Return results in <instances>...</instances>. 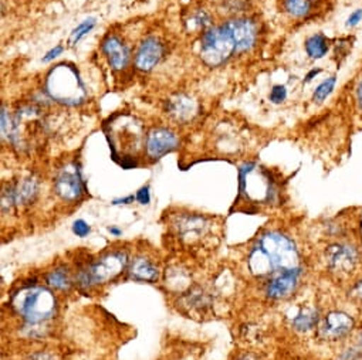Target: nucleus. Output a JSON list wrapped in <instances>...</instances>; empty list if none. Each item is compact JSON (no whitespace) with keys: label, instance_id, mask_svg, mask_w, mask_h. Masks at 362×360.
I'll return each instance as SVG.
<instances>
[{"label":"nucleus","instance_id":"nucleus-3","mask_svg":"<svg viewBox=\"0 0 362 360\" xmlns=\"http://www.w3.org/2000/svg\"><path fill=\"white\" fill-rule=\"evenodd\" d=\"M240 196L257 205H270L277 200L279 191L270 173L256 163H246L239 173Z\"/></svg>","mask_w":362,"mask_h":360},{"label":"nucleus","instance_id":"nucleus-12","mask_svg":"<svg viewBox=\"0 0 362 360\" xmlns=\"http://www.w3.org/2000/svg\"><path fill=\"white\" fill-rule=\"evenodd\" d=\"M300 275H301V268L284 271V272L270 277V281L266 287L267 296L270 299H276V301L290 296L298 285Z\"/></svg>","mask_w":362,"mask_h":360},{"label":"nucleus","instance_id":"nucleus-11","mask_svg":"<svg viewBox=\"0 0 362 360\" xmlns=\"http://www.w3.org/2000/svg\"><path fill=\"white\" fill-rule=\"evenodd\" d=\"M179 145L177 136L166 128H155L146 136V153L152 159H160L175 150Z\"/></svg>","mask_w":362,"mask_h":360},{"label":"nucleus","instance_id":"nucleus-26","mask_svg":"<svg viewBox=\"0 0 362 360\" xmlns=\"http://www.w3.org/2000/svg\"><path fill=\"white\" fill-rule=\"evenodd\" d=\"M209 15L205 12V11H199V12H197L194 16H192V19H191V22H192V25L195 26V28H205V26H208L209 25Z\"/></svg>","mask_w":362,"mask_h":360},{"label":"nucleus","instance_id":"nucleus-1","mask_svg":"<svg viewBox=\"0 0 362 360\" xmlns=\"http://www.w3.org/2000/svg\"><path fill=\"white\" fill-rule=\"evenodd\" d=\"M297 268H301L300 253L293 240L279 232L260 236L249 254V270L256 277H273Z\"/></svg>","mask_w":362,"mask_h":360},{"label":"nucleus","instance_id":"nucleus-5","mask_svg":"<svg viewBox=\"0 0 362 360\" xmlns=\"http://www.w3.org/2000/svg\"><path fill=\"white\" fill-rule=\"evenodd\" d=\"M236 53L235 42L223 26L214 28L205 33L201 44V57L209 67H219Z\"/></svg>","mask_w":362,"mask_h":360},{"label":"nucleus","instance_id":"nucleus-32","mask_svg":"<svg viewBox=\"0 0 362 360\" xmlns=\"http://www.w3.org/2000/svg\"><path fill=\"white\" fill-rule=\"evenodd\" d=\"M355 95H356V102H358L359 108L362 109V80L358 83V87H356V92H355Z\"/></svg>","mask_w":362,"mask_h":360},{"label":"nucleus","instance_id":"nucleus-2","mask_svg":"<svg viewBox=\"0 0 362 360\" xmlns=\"http://www.w3.org/2000/svg\"><path fill=\"white\" fill-rule=\"evenodd\" d=\"M46 90L52 100L67 107H76L86 101L87 91L78 71L70 64H59L46 80Z\"/></svg>","mask_w":362,"mask_h":360},{"label":"nucleus","instance_id":"nucleus-35","mask_svg":"<svg viewBox=\"0 0 362 360\" xmlns=\"http://www.w3.org/2000/svg\"><path fill=\"white\" fill-rule=\"evenodd\" d=\"M108 232H110L111 234H114V236H119V234H121V230H118L117 227H110Z\"/></svg>","mask_w":362,"mask_h":360},{"label":"nucleus","instance_id":"nucleus-28","mask_svg":"<svg viewBox=\"0 0 362 360\" xmlns=\"http://www.w3.org/2000/svg\"><path fill=\"white\" fill-rule=\"evenodd\" d=\"M135 200L139 203V205H149L151 202V195H149V188L145 186V188H141L138 192H136V196H135Z\"/></svg>","mask_w":362,"mask_h":360},{"label":"nucleus","instance_id":"nucleus-18","mask_svg":"<svg viewBox=\"0 0 362 360\" xmlns=\"http://www.w3.org/2000/svg\"><path fill=\"white\" fill-rule=\"evenodd\" d=\"M291 325L298 332H308L318 325V311L315 308H303L293 318Z\"/></svg>","mask_w":362,"mask_h":360},{"label":"nucleus","instance_id":"nucleus-29","mask_svg":"<svg viewBox=\"0 0 362 360\" xmlns=\"http://www.w3.org/2000/svg\"><path fill=\"white\" fill-rule=\"evenodd\" d=\"M361 20H362V9H356V11H354L348 16L345 26L346 28H355V26H358L361 23Z\"/></svg>","mask_w":362,"mask_h":360},{"label":"nucleus","instance_id":"nucleus-16","mask_svg":"<svg viewBox=\"0 0 362 360\" xmlns=\"http://www.w3.org/2000/svg\"><path fill=\"white\" fill-rule=\"evenodd\" d=\"M103 52L114 70H124L127 67L129 61V50L118 37L108 36L103 43Z\"/></svg>","mask_w":362,"mask_h":360},{"label":"nucleus","instance_id":"nucleus-4","mask_svg":"<svg viewBox=\"0 0 362 360\" xmlns=\"http://www.w3.org/2000/svg\"><path fill=\"white\" fill-rule=\"evenodd\" d=\"M13 306L29 323H40L56 313V298L46 288L32 287L15 295Z\"/></svg>","mask_w":362,"mask_h":360},{"label":"nucleus","instance_id":"nucleus-27","mask_svg":"<svg viewBox=\"0 0 362 360\" xmlns=\"http://www.w3.org/2000/svg\"><path fill=\"white\" fill-rule=\"evenodd\" d=\"M90 226L84 222V220H77L74 224H73V233L77 236V237H86L88 233H90Z\"/></svg>","mask_w":362,"mask_h":360},{"label":"nucleus","instance_id":"nucleus-36","mask_svg":"<svg viewBox=\"0 0 362 360\" xmlns=\"http://www.w3.org/2000/svg\"><path fill=\"white\" fill-rule=\"evenodd\" d=\"M240 360H253V359H252V356H243Z\"/></svg>","mask_w":362,"mask_h":360},{"label":"nucleus","instance_id":"nucleus-20","mask_svg":"<svg viewBox=\"0 0 362 360\" xmlns=\"http://www.w3.org/2000/svg\"><path fill=\"white\" fill-rule=\"evenodd\" d=\"M315 6V0H284V9L293 18L308 16Z\"/></svg>","mask_w":362,"mask_h":360},{"label":"nucleus","instance_id":"nucleus-19","mask_svg":"<svg viewBox=\"0 0 362 360\" xmlns=\"http://www.w3.org/2000/svg\"><path fill=\"white\" fill-rule=\"evenodd\" d=\"M305 52L307 54L313 59V60H320L322 59L328 50H329V44L328 40L324 35H313L305 40Z\"/></svg>","mask_w":362,"mask_h":360},{"label":"nucleus","instance_id":"nucleus-7","mask_svg":"<svg viewBox=\"0 0 362 360\" xmlns=\"http://www.w3.org/2000/svg\"><path fill=\"white\" fill-rule=\"evenodd\" d=\"M325 263L332 272L349 274L359 263V251L351 243H334L325 250Z\"/></svg>","mask_w":362,"mask_h":360},{"label":"nucleus","instance_id":"nucleus-15","mask_svg":"<svg viewBox=\"0 0 362 360\" xmlns=\"http://www.w3.org/2000/svg\"><path fill=\"white\" fill-rule=\"evenodd\" d=\"M163 47L155 37L145 39L135 56V67L141 71H151L162 59Z\"/></svg>","mask_w":362,"mask_h":360},{"label":"nucleus","instance_id":"nucleus-8","mask_svg":"<svg viewBox=\"0 0 362 360\" xmlns=\"http://www.w3.org/2000/svg\"><path fill=\"white\" fill-rule=\"evenodd\" d=\"M54 189H56V193L63 200H67V202H76L84 195V192H86L84 180H83L81 172L76 163L66 166L59 173V176L56 177V182H54Z\"/></svg>","mask_w":362,"mask_h":360},{"label":"nucleus","instance_id":"nucleus-10","mask_svg":"<svg viewBox=\"0 0 362 360\" xmlns=\"http://www.w3.org/2000/svg\"><path fill=\"white\" fill-rule=\"evenodd\" d=\"M225 28L230 33L235 46L236 53H243L250 50L257 40V28L256 25L249 19H235L228 23H225Z\"/></svg>","mask_w":362,"mask_h":360},{"label":"nucleus","instance_id":"nucleus-14","mask_svg":"<svg viewBox=\"0 0 362 360\" xmlns=\"http://www.w3.org/2000/svg\"><path fill=\"white\" fill-rule=\"evenodd\" d=\"M166 114L172 119L185 124L198 114V102L185 94H177L166 102Z\"/></svg>","mask_w":362,"mask_h":360},{"label":"nucleus","instance_id":"nucleus-17","mask_svg":"<svg viewBox=\"0 0 362 360\" xmlns=\"http://www.w3.org/2000/svg\"><path fill=\"white\" fill-rule=\"evenodd\" d=\"M129 275L135 281H148L153 282L159 277V271L156 265H153L149 260L146 258H136L134 260L131 268H129Z\"/></svg>","mask_w":362,"mask_h":360},{"label":"nucleus","instance_id":"nucleus-31","mask_svg":"<svg viewBox=\"0 0 362 360\" xmlns=\"http://www.w3.org/2000/svg\"><path fill=\"white\" fill-rule=\"evenodd\" d=\"M351 295H352L354 298L362 301V281H359V282H356V284L354 285Z\"/></svg>","mask_w":362,"mask_h":360},{"label":"nucleus","instance_id":"nucleus-33","mask_svg":"<svg viewBox=\"0 0 362 360\" xmlns=\"http://www.w3.org/2000/svg\"><path fill=\"white\" fill-rule=\"evenodd\" d=\"M134 196H128V198H124V199H115L114 202H112V205H129V203H132L134 202Z\"/></svg>","mask_w":362,"mask_h":360},{"label":"nucleus","instance_id":"nucleus-6","mask_svg":"<svg viewBox=\"0 0 362 360\" xmlns=\"http://www.w3.org/2000/svg\"><path fill=\"white\" fill-rule=\"evenodd\" d=\"M128 258L127 254L122 251H114L108 253L100 260H97L94 264H91L87 270L81 271L78 275V282L88 288L94 284L108 282L110 280L115 278L122 272V270L127 267Z\"/></svg>","mask_w":362,"mask_h":360},{"label":"nucleus","instance_id":"nucleus-34","mask_svg":"<svg viewBox=\"0 0 362 360\" xmlns=\"http://www.w3.org/2000/svg\"><path fill=\"white\" fill-rule=\"evenodd\" d=\"M318 73H320V70H313V71L307 76V80H305V81H307V83H308V81H311V80H313V77H315Z\"/></svg>","mask_w":362,"mask_h":360},{"label":"nucleus","instance_id":"nucleus-21","mask_svg":"<svg viewBox=\"0 0 362 360\" xmlns=\"http://www.w3.org/2000/svg\"><path fill=\"white\" fill-rule=\"evenodd\" d=\"M47 284L56 289H69L71 287V280L67 270L59 268L47 275Z\"/></svg>","mask_w":362,"mask_h":360},{"label":"nucleus","instance_id":"nucleus-25","mask_svg":"<svg viewBox=\"0 0 362 360\" xmlns=\"http://www.w3.org/2000/svg\"><path fill=\"white\" fill-rule=\"evenodd\" d=\"M287 98V88L284 85H274L270 91V101L273 104H281Z\"/></svg>","mask_w":362,"mask_h":360},{"label":"nucleus","instance_id":"nucleus-22","mask_svg":"<svg viewBox=\"0 0 362 360\" xmlns=\"http://www.w3.org/2000/svg\"><path fill=\"white\" fill-rule=\"evenodd\" d=\"M335 84H337V77H329V78L324 80V81L315 88V91H314V94H313V101H314V102H318V104L324 102V101L331 95V92L334 91Z\"/></svg>","mask_w":362,"mask_h":360},{"label":"nucleus","instance_id":"nucleus-9","mask_svg":"<svg viewBox=\"0 0 362 360\" xmlns=\"http://www.w3.org/2000/svg\"><path fill=\"white\" fill-rule=\"evenodd\" d=\"M354 329V319L342 311H331L318 323V336L327 342L345 339Z\"/></svg>","mask_w":362,"mask_h":360},{"label":"nucleus","instance_id":"nucleus-24","mask_svg":"<svg viewBox=\"0 0 362 360\" xmlns=\"http://www.w3.org/2000/svg\"><path fill=\"white\" fill-rule=\"evenodd\" d=\"M97 25V20L94 18H90V19H86L84 22H81L73 32H71V36H70V43L71 46H76L84 36H87Z\"/></svg>","mask_w":362,"mask_h":360},{"label":"nucleus","instance_id":"nucleus-13","mask_svg":"<svg viewBox=\"0 0 362 360\" xmlns=\"http://www.w3.org/2000/svg\"><path fill=\"white\" fill-rule=\"evenodd\" d=\"M37 191H39V185L36 179L33 177L22 179L16 186L9 188L8 191L4 192L2 208L5 209L6 206L11 208L13 205H28L35 200Z\"/></svg>","mask_w":362,"mask_h":360},{"label":"nucleus","instance_id":"nucleus-30","mask_svg":"<svg viewBox=\"0 0 362 360\" xmlns=\"http://www.w3.org/2000/svg\"><path fill=\"white\" fill-rule=\"evenodd\" d=\"M63 46H56L54 49H52L50 52H47L46 53V56L43 57V63H50V61H53L54 59H57L62 53H63Z\"/></svg>","mask_w":362,"mask_h":360},{"label":"nucleus","instance_id":"nucleus-23","mask_svg":"<svg viewBox=\"0 0 362 360\" xmlns=\"http://www.w3.org/2000/svg\"><path fill=\"white\" fill-rule=\"evenodd\" d=\"M338 360H362V332L355 340L339 354Z\"/></svg>","mask_w":362,"mask_h":360}]
</instances>
